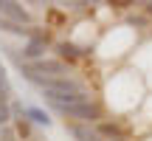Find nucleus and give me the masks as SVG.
Listing matches in <instances>:
<instances>
[{
  "mask_svg": "<svg viewBox=\"0 0 152 141\" xmlns=\"http://www.w3.org/2000/svg\"><path fill=\"white\" fill-rule=\"evenodd\" d=\"M96 130H99V136H102V138H110V141H124V133H121V127L115 124V121H113V124H110V121H102Z\"/></svg>",
  "mask_w": 152,
  "mask_h": 141,
  "instance_id": "obj_6",
  "label": "nucleus"
},
{
  "mask_svg": "<svg viewBox=\"0 0 152 141\" xmlns=\"http://www.w3.org/2000/svg\"><path fill=\"white\" fill-rule=\"evenodd\" d=\"M147 14H152V3H147Z\"/></svg>",
  "mask_w": 152,
  "mask_h": 141,
  "instance_id": "obj_12",
  "label": "nucleus"
},
{
  "mask_svg": "<svg viewBox=\"0 0 152 141\" xmlns=\"http://www.w3.org/2000/svg\"><path fill=\"white\" fill-rule=\"evenodd\" d=\"M0 17H6V20L17 23V26H31L28 11L23 9L20 3H11V0H0Z\"/></svg>",
  "mask_w": 152,
  "mask_h": 141,
  "instance_id": "obj_3",
  "label": "nucleus"
},
{
  "mask_svg": "<svg viewBox=\"0 0 152 141\" xmlns=\"http://www.w3.org/2000/svg\"><path fill=\"white\" fill-rule=\"evenodd\" d=\"M45 48H48V37L45 34H34L26 45H23V62H39L45 59Z\"/></svg>",
  "mask_w": 152,
  "mask_h": 141,
  "instance_id": "obj_2",
  "label": "nucleus"
},
{
  "mask_svg": "<svg viewBox=\"0 0 152 141\" xmlns=\"http://www.w3.org/2000/svg\"><path fill=\"white\" fill-rule=\"evenodd\" d=\"M0 141H14V130L11 127H0Z\"/></svg>",
  "mask_w": 152,
  "mask_h": 141,
  "instance_id": "obj_11",
  "label": "nucleus"
},
{
  "mask_svg": "<svg viewBox=\"0 0 152 141\" xmlns=\"http://www.w3.org/2000/svg\"><path fill=\"white\" fill-rule=\"evenodd\" d=\"M17 133H20V136H28V133H31V127H28L26 119H17Z\"/></svg>",
  "mask_w": 152,
  "mask_h": 141,
  "instance_id": "obj_10",
  "label": "nucleus"
},
{
  "mask_svg": "<svg viewBox=\"0 0 152 141\" xmlns=\"http://www.w3.org/2000/svg\"><path fill=\"white\" fill-rule=\"evenodd\" d=\"M0 31H11V34H26L28 40L34 37V31H31V26H17V23H11V20H6V17H0Z\"/></svg>",
  "mask_w": 152,
  "mask_h": 141,
  "instance_id": "obj_7",
  "label": "nucleus"
},
{
  "mask_svg": "<svg viewBox=\"0 0 152 141\" xmlns=\"http://www.w3.org/2000/svg\"><path fill=\"white\" fill-rule=\"evenodd\" d=\"M54 51H56V57H59L62 62H73V59H79V57H85V54H87L85 48H79L76 43H68V40L56 43V45H54Z\"/></svg>",
  "mask_w": 152,
  "mask_h": 141,
  "instance_id": "obj_4",
  "label": "nucleus"
},
{
  "mask_svg": "<svg viewBox=\"0 0 152 141\" xmlns=\"http://www.w3.org/2000/svg\"><path fill=\"white\" fill-rule=\"evenodd\" d=\"M56 113L68 116V119H79V124H102V107L96 102H82L73 107H59Z\"/></svg>",
  "mask_w": 152,
  "mask_h": 141,
  "instance_id": "obj_1",
  "label": "nucleus"
},
{
  "mask_svg": "<svg viewBox=\"0 0 152 141\" xmlns=\"http://www.w3.org/2000/svg\"><path fill=\"white\" fill-rule=\"evenodd\" d=\"M11 121H14V116H11V107H9V104H0V127H9Z\"/></svg>",
  "mask_w": 152,
  "mask_h": 141,
  "instance_id": "obj_9",
  "label": "nucleus"
},
{
  "mask_svg": "<svg viewBox=\"0 0 152 141\" xmlns=\"http://www.w3.org/2000/svg\"><path fill=\"white\" fill-rule=\"evenodd\" d=\"M71 133H73V138H79V141H104L93 124H73Z\"/></svg>",
  "mask_w": 152,
  "mask_h": 141,
  "instance_id": "obj_5",
  "label": "nucleus"
},
{
  "mask_svg": "<svg viewBox=\"0 0 152 141\" xmlns=\"http://www.w3.org/2000/svg\"><path fill=\"white\" fill-rule=\"evenodd\" d=\"M26 116H28L31 121H37V124H45V127L51 124L48 113H42V110H37V107H26Z\"/></svg>",
  "mask_w": 152,
  "mask_h": 141,
  "instance_id": "obj_8",
  "label": "nucleus"
}]
</instances>
